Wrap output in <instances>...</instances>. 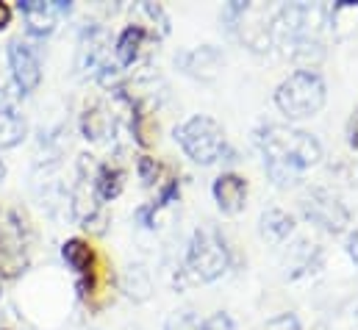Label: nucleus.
<instances>
[{"label": "nucleus", "mask_w": 358, "mask_h": 330, "mask_svg": "<svg viewBox=\"0 0 358 330\" xmlns=\"http://www.w3.org/2000/svg\"><path fill=\"white\" fill-rule=\"evenodd\" d=\"M264 153V169L278 186H292L300 180V172L322 159V145L308 131L292 125H267L259 136Z\"/></svg>", "instance_id": "1"}, {"label": "nucleus", "mask_w": 358, "mask_h": 330, "mask_svg": "<svg viewBox=\"0 0 358 330\" xmlns=\"http://www.w3.org/2000/svg\"><path fill=\"white\" fill-rule=\"evenodd\" d=\"M325 97H328L325 81L314 70H294L275 89V106L289 120H306L320 114L325 106Z\"/></svg>", "instance_id": "2"}, {"label": "nucleus", "mask_w": 358, "mask_h": 330, "mask_svg": "<svg viewBox=\"0 0 358 330\" xmlns=\"http://www.w3.org/2000/svg\"><path fill=\"white\" fill-rule=\"evenodd\" d=\"M176 142L180 145V150L200 166L217 164L228 153L225 128L208 114H194L186 122H180L176 128Z\"/></svg>", "instance_id": "3"}, {"label": "nucleus", "mask_w": 358, "mask_h": 330, "mask_svg": "<svg viewBox=\"0 0 358 330\" xmlns=\"http://www.w3.org/2000/svg\"><path fill=\"white\" fill-rule=\"evenodd\" d=\"M231 266V250L225 245V239L220 236V231L214 228H197L192 234V242L186 250V275L197 283H211L217 278L225 275V269Z\"/></svg>", "instance_id": "4"}, {"label": "nucleus", "mask_w": 358, "mask_h": 330, "mask_svg": "<svg viewBox=\"0 0 358 330\" xmlns=\"http://www.w3.org/2000/svg\"><path fill=\"white\" fill-rule=\"evenodd\" d=\"M300 206H303L306 220H311L314 225H320V228L328 231V234H342V231L350 225V211H348V206H345L336 194H331V192H325V189H314L311 194L303 197Z\"/></svg>", "instance_id": "5"}, {"label": "nucleus", "mask_w": 358, "mask_h": 330, "mask_svg": "<svg viewBox=\"0 0 358 330\" xmlns=\"http://www.w3.org/2000/svg\"><path fill=\"white\" fill-rule=\"evenodd\" d=\"M8 64H11V76L17 86L22 92H34L39 81H42V64H39V56L31 45L25 42H11L8 45Z\"/></svg>", "instance_id": "6"}, {"label": "nucleus", "mask_w": 358, "mask_h": 330, "mask_svg": "<svg viewBox=\"0 0 358 330\" xmlns=\"http://www.w3.org/2000/svg\"><path fill=\"white\" fill-rule=\"evenodd\" d=\"M20 11L25 14L28 31L36 34V36H45V34H50V31L56 28L59 17H62L64 11H70V3H62V0H56V3H45V0H20Z\"/></svg>", "instance_id": "7"}, {"label": "nucleus", "mask_w": 358, "mask_h": 330, "mask_svg": "<svg viewBox=\"0 0 358 330\" xmlns=\"http://www.w3.org/2000/svg\"><path fill=\"white\" fill-rule=\"evenodd\" d=\"M211 194H214V203L220 206L222 214L234 217L245 208V200H248V180L236 172H222L214 186H211Z\"/></svg>", "instance_id": "8"}, {"label": "nucleus", "mask_w": 358, "mask_h": 330, "mask_svg": "<svg viewBox=\"0 0 358 330\" xmlns=\"http://www.w3.org/2000/svg\"><path fill=\"white\" fill-rule=\"evenodd\" d=\"M62 255H64V261L78 272V278H81V283H78V289H81V294H87L94 289V272H97V261H94V252L92 248L84 242V239H70V242H64V248H62Z\"/></svg>", "instance_id": "9"}, {"label": "nucleus", "mask_w": 358, "mask_h": 330, "mask_svg": "<svg viewBox=\"0 0 358 330\" xmlns=\"http://www.w3.org/2000/svg\"><path fill=\"white\" fill-rule=\"evenodd\" d=\"M222 64H225V59L211 45H203V48H197V50H192V53L183 56V70L189 76L200 78V81H211L222 70Z\"/></svg>", "instance_id": "10"}, {"label": "nucleus", "mask_w": 358, "mask_h": 330, "mask_svg": "<svg viewBox=\"0 0 358 330\" xmlns=\"http://www.w3.org/2000/svg\"><path fill=\"white\" fill-rule=\"evenodd\" d=\"M145 36H148V31H145L142 25H128V28L120 34L117 48H114L120 67H128V64L136 62V56H139V50H142V45H145Z\"/></svg>", "instance_id": "11"}, {"label": "nucleus", "mask_w": 358, "mask_h": 330, "mask_svg": "<svg viewBox=\"0 0 358 330\" xmlns=\"http://www.w3.org/2000/svg\"><path fill=\"white\" fill-rule=\"evenodd\" d=\"M331 28L339 39L350 36L358 31V3L353 0H342V3H334L331 8Z\"/></svg>", "instance_id": "12"}, {"label": "nucleus", "mask_w": 358, "mask_h": 330, "mask_svg": "<svg viewBox=\"0 0 358 330\" xmlns=\"http://www.w3.org/2000/svg\"><path fill=\"white\" fill-rule=\"evenodd\" d=\"M292 231H294V220L286 211L272 208V211L262 214V236L269 239V242H283Z\"/></svg>", "instance_id": "13"}, {"label": "nucleus", "mask_w": 358, "mask_h": 330, "mask_svg": "<svg viewBox=\"0 0 358 330\" xmlns=\"http://www.w3.org/2000/svg\"><path fill=\"white\" fill-rule=\"evenodd\" d=\"M81 128H84V136H87V139L100 142V139L108 136V128H114V125H111L108 111L97 103V106H92V108L84 111V122H81Z\"/></svg>", "instance_id": "14"}, {"label": "nucleus", "mask_w": 358, "mask_h": 330, "mask_svg": "<svg viewBox=\"0 0 358 330\" xmlns=\"http://www.w3.org/2000/svg\"><path fill=\"white\" fill-rule=\"evenodd\" d=\"M25 136V122L11 108H0V150L20 145Z\"/></svg>", "instance_id": "15"}, {"label": "nucleus", "mask_w": 358, "mask_h": 330, "mask_svg": "<svg viewBox=\"0 0 358 330\" xmlns=\"http://www.w3.org/2000/svg\"><path fill=\"white\" fill-rule=\"evenodd\" d=\"M122 180H125V172H122V169H117V166H111V164L100 166L97 180H94L97 197H100V200H114V197H120Z\"/></svg>", "instance_id": "16"}, {"label": "nucleus", "mask_w": 358, "mask_h": 330, "mask_svg": "<svg viewBox=\"0 0 358 330\" xmlns=\"http://www.w3.org/2000/svg\"><path fill=\"white\" fill-rule=\"evenodd\" d=\"M164 330H203V320L192 311H180V314H173L167 320V328Z\"/></svg>", "instance_id": "17"}, {"label": "nucleus", "mask_w": 358, "mask_h": 330, "mask_svg": "<svg viewBox=\"0 0 358 330\" xmlns=\"http://www.w3.org/2000/svg\"><path fill=\"white\" fill-rule=\"evenodd\" d=\"M136 169H139V178H142V183H145V186H153V183L159 180V172H162L159 162H156V159H150V156H142V159H139V164H136Z\"/></svg>", "instance_id": "18"}, {"label": "nucleus", "mask_w": 358, "mask_h": 330, "mask_svg": "<svg viewBox=\"0 0 358 330\" xmlns=\"http://www.w3.org/2000/svg\"><path fill=\"white\" fill-rule=\"evenodd\" d=\"M178 194H180V183H178V178H170V180H167V186L162 189V194H159V200H153V203H150V208H153V211H159V208H164V206H170V203H173V200H176Z\"/></svg>", "instance_id": "19"}, {"label": "nucleus", "mask_w": 358, "mask_h": 330, "mask_svg": "<svg viewBox=\"0 0 358 330\" xmlns=\"http://www.w3.org/2000/svg\"><path fill=\"white\" fill-rule=\"evenodd\" d=\"M264 330H303L300 328V320L294 317V314H278V317H272Z\"/></svg>", "instance_id": "20"}, {"label": "nucleus", "mask_w": 358, "mask_h": 330, "mask_svg": "<svg viewBox=\"0 0 358 330\" xmlns=\"http://www.w3.org/2000/svg\"><path fill=\"white\" fill-rule=\"evenodd\" d=\"M203 330H236V328H234V320H231L228 314L217 311V314H211L208 320H203Z\"/></svg>", "instance_id": "21"}, {"label": "nucleus", "mask_w": 358, "mask_h": 330, "mask_svg": "<svg viewBox=\"0 0 358 330\" xmlns=\"http://www.w3.org/2000/svg\"><path fill=\"white\" fill-rule=\"evenodd\" d=\"M348 145L358 150V108L353 111V117H350V122H348Z\"/></svg>", "instance_id": "22"}, {"label": "nucleus", "mask_w": 358, "mask_h": 330, "mask_svg": "<svg viewBox=\"0 0 358 330\" xmlns=\"http://www.w3.org/2000/svg\"><path fill=\"white\" fill-rule=\"evenodd\" d=\"M348 255L353 258V264L358 266V231L350 234V239H348Z\"/></svg>", "instance_id": "23"}, {"label": "nucleus", "mask_w": 358, "mask_h": 330, "mask_svg": "<svg viewBox=\"0 0 358 330\" xmlns=\"http://www.w3.org/2000/svg\"><path fill=\"white\" fill-rule=\"evenodd\" d=\"M8 20H11V8L6 3H0V31L8 25Z\"/></svg>", "instance_id": "24"}]
</instances>
